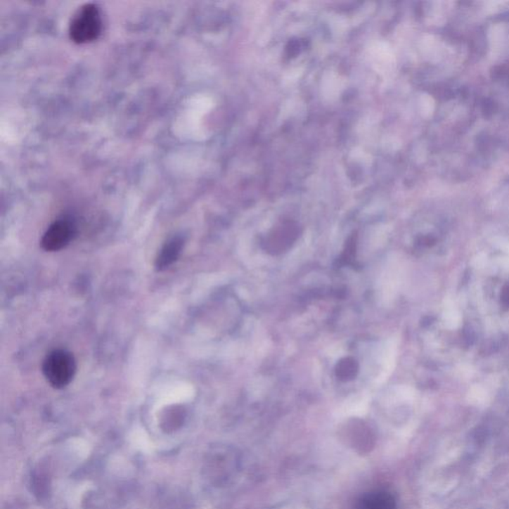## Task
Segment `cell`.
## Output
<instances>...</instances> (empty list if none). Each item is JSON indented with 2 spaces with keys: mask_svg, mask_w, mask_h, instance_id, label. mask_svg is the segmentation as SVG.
<instances>
[{
  "mask_svg": "<svg viewBox=\"0 0 509 509\" xmlns=\"http://www.w3.org/2000/svg\"><path fill=\"white\" fill-rule=\"evenodd\" d=\"M76 360L66 350L50 352L43 362L42 371L52 387L62 389L68 386L75 376Z\"/></svg>",
  "mask_w": 509,
  "mask_h": 509,
  "instance_id": "1",
  "label": "cell"
},
{
  "mask_svg": "<svg viewBox=\"0 0 509 509\" xmlns=\"http://www.w3.org/2000/svg\"><path fill=\"white\" fill-rule=\"evenodd\" d=\"M102 30L100 11L94 4H86L77 12L70 25V36L79 44L97 39Z\"/></svg>",
  "mask_w": 509,
  "mask_h": 509,
  "instance_id": "2",
  "label": "cell"
},
{
  "mask_svg": "<svg viewBox=\"0 0 509 509\" xmlns=\"http://www.w3.org/2000/svg\"><path fill=\"white\" fill-rule=\"evenodd\" d=\"M76 227L70 220L55 221L41 240V246L47 252H56L64 249L73 240Z\"/></svg>",
  "mask_w": 509,
  "mask_h": 509,
  "instance_id": "3",
  "label": "cell"
},
{
  "mask_svg": "<svg viewBox=\"0 0 509 509\" xmlns=\"http://www.w3.org/2000/svg\"><path fill=\"white\" fill-rule=\"evenodd\" d=\"M184 246L182 237L176 236L170 239L160 250L155 260V269L158 272L167 270L179 258Z\"/></svg>",
  "mask_w": 509,
  "mask_h": 509,
  "instance_id": "4",
  "label": "cell"
},
{
  "mask_svg": "<svg viewBox=\"0 0 509 509\" xmlns=\"http://www.w3.org/2000/svg\"><path fill=\"white\" fill-rule=\"evenodd\" d=\"M355 509H397V503L390 492L375 491L362 496Z\"/></svg>",
  "mask_w": 509,
  "mask_h": 509,
  "instance_id": "5",
  "label": "cell"
}]
</instances>
